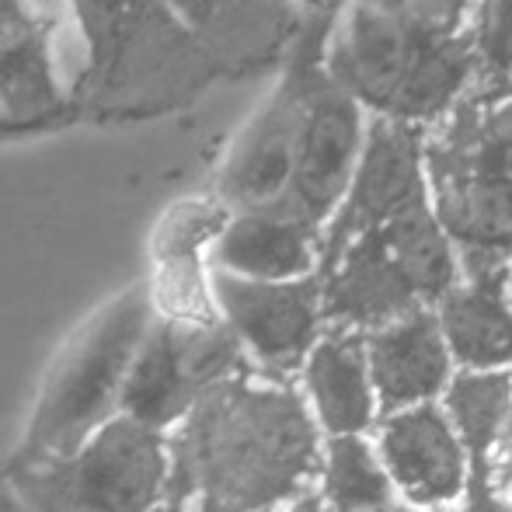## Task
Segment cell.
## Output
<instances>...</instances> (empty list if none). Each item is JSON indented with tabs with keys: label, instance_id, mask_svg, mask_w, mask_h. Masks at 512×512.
<instances>
[{
	"label": "cell",
	"instance_id": "5bb4252c",
	"mask_svg": "<svg viewBox=\"0 0 512 512\" xmlns=\"http://www.w3.org/2000/svg\"><path fill=\"white\" fill-rule=\"evenodd\" d=\"M363 352L380 415L439 401L453 377V359L432 307H418L398 321L366 331Z\"/></svg>",
	"mask_w": 512,
	"mask_h": 512
},
{
	"label": "cell",
	"instance_id": "277c9868",
	"mask_svg": "<svg viewBox=\"0 0 512 512\" xmlns=\"http://www.w3.org/2000/svg\"><path fill=\"white\" fill-rule=\"evenodd\" d=\"M314 276L324 328L366 335L418 307H436L460 283V258L432 209L418 206L345 241Z\"/></svg>",
	"mask_w": 512,
	"mask_h": 512
},
{
	"label": "cell",
	"instance_id": "cb8c5ba5",
	"mask_svg": "<svg viewBox=\"0 0 512 512\" xmlns=\"http://www.w3.org/2000/svg\"><path fill=\"white\" fill-rule=\"evenodd\" d=\"M262 512H321L317 509V502H314V495L304 502H293V506H283V509H262Z\"/></svg>",
	"mask_w": 512,
	"mask_h": 512
},
{
	"label": "cell",
	"instance_id": "603a6c76",
	"mask_svg": "<svg viewBox=\"0 0 512 512\" xmlns=\"http://www.w3.org/2000/svg\"><path fill=\"white\" fill-rule=\"evenodd\" d=\"M488 492H512V401L488 453Z\"/></svg>",
	"mask_w": 512,
	"mask_h": 512
},
{
	"label": "cell",
	"instance_id": "7402d4cb",
	"mask_svg": "<svg viewBox=\"0 0 512 512\" xmlns=\"http://www.w3.org/2000/svg\"><path fill=\"white\" fill-rule=\"evenodd\" d=\"M474 56L488 74H512V0H478Z\"/></svg>",
	"mask_w": 512,
	"mask_h": 512
},
{
	"label": "cell",
	"instance_id": "484cf974",
	"mask_svg": "<svg viewBox=\"0 0 512 512\" xmlns=\"http://www.w3.org/2000/svg\"><path fill=\"white\" fill-rule=\"evenodd\" d=\"M154 512H185V509H178V506H171V502H168V506H161V509H154Z\"/></svg>",
	"mask_w": 512,
	"mask_h": 512
},
{
	"label": "cell",
	"instance_id": "2e32d148",
	"mask_svg": "<svg viewBox=\"0 0 512 512\" xmlns=\"http://www.w3.org/2000/svg\"><path fill=\"white\" fill-rule=\"evenodd\" d=\"M317 230L279 209L234 213L209 244V269L258 283L307 279L317 269Z\"/></svg>",
	"mask_w": 512,
	"mask_h": 512
},
{
	"label": "cell",
	"instance_id": "5b68a950",
	"mask_svg": "<svg viewBox=\"0 0 512 512\" xmlns=\"http://www.w3.org/2000/svg\"><path fill=\"white\" fill-rule=\"evenodd\" d=\"M88 39L91 102L157 112L203 84L209 60L164 0H77Z\"/></svg>",
	"mask_w": 512,
	"mask_h": 512
},
{
	"label": "cell",
	"instance_id": "7c38bea8",
	"mask_svg": "<svg viewBox=\"0 0 512 512\" xmlns=\"http://www.w3.org/2000/svg\"><path fill=\"white\" fill-rule=\"evenodd\" d=\"M429 206L425 192V168H422V143L411 133L408 122L398 119H373L366 126L363 150H359L356 171H352L349 192L342 206L335 209L328 241L317 262H328L345 241L408 209Z\"/></svg>",
	"mask_w": 512,
	"mask_h": 512
},
{
	"label": "cell",
	"instance_id": "7a4b0ae2",
	"mask_svg": "<svg viewBox=\"0 0 512 512\" xmlns=\"http://www.w3.org/2000/svg\"><path fill=\"white\" fill-rule=\"evenodd\" d=\"M471 0H352L331 35L338 91L384 119H432L464 98L474 42L460 35Z\"/></svg>",
	"mask_w": 512,
	"mask_h": 512
},
{
	"label": "cell",
	"instance_id": "83f0119b",
	"mask_svg": "<svg viewBox=\"0 0 512 512\" xmlns=\"http://www.w3.org/2000/svg\"><path fill=\"white\" fill-rule=\"evenodd\" d=\"M408 512H415V509H408ZM436 512H467V509H460V506H457V509H436Z\"/></svg>",
	"mask_w": 512,
	"mask_h": 512
},
{
	"label": "cell",
	"instance_id": "44dd1931",
	"mask_svg": "<svg viewBox=\"0 0 512 512\" xmlns=\"http://www.w3.org/2000/svg\"><path fill=\"white\" fill-rule=\"evenodd\" d=\"M230 213L213 203H182L164 213L154 230V262L164 258H203Z\"/></svg>",
	"mask_w": 512,
	"mask_h": 512
},
{
	"label": "cell",
	"instance_id": "4316f807",
	"mask_svg": "<svg viewBox=\"0 0 512 512\" xmlns=\"http://www.w3.org/2000/svg\"><path fill=\"white\" fill-rule=\"evenodd\" d=\"M304 4H314V7H324V4H335V0H304Z\"/></svg>",
	"mask_w": 512,
	"mask_h": 512
},
{
	"label": "cell",
	"instance_id": "8992f818",
	"mask_svg": "<svg viewBox=\"0 0 512 512\" xmlns=\"http://www.w3.org/2000/svg\"><path fill=\"white\" fill-rule=\"evenodd\" d=\"M154 321L147 286L105 304L67 342L42 387L39 408L28 425V460L70 457L108 418L119 415V394L129 363Z\"/></svg>",
	"mask_w": 512,
	"mask_h": 512
},
{
	"label": "cell",
	"instance_id": "6da1fadb",
	"mask_svg": "<svg viewBox=\"0 0 512 512\" xmlns=\"http://www.w3.org/2000/svg\"><path fill=\"white\" fill-rule=\"evenodd\" d=\"M324 436L290 380L244 370L196 398L168 432V502L185 512H262L314 495Z\"/></svg>",
	"mask_w": 512,
	"mask_h": 512
},
{
	"label": "cell",
	"instance_id": "ffe728a7",
	"mask_svg": "<svg viewBox=\"0 0 512 512\" xmlns=\"http://www.w3.org/2000/svg\"><path fill=\"white\" fill-rule=\"evenodd\" d=\"M203 49H237L258 35L269 0H164Z\"/></svg>",
	"mask_w": 512,
	"mask_h": 512
},
{
	"label": "cell",
	"instance_id": "ba28073f",
	"mask_svg": "<svg viewBox=\"0 0 512 512\" xmlns=\"http://www.w3.org/2000/svg\"><path fill=\"white\" fill-rule=\"evenodd\" d=\"M244 370H251L248 356L223 321L185 324L154 314L129 363L119 415L147 429L171 432L189 415L199 394Z\"/></svg>",
	"mask_w": 512,
	"mask_h": 512
},
{
	"label": "cell",
	"instance_id": "8fae6325",
	"mask_svg": "<svg viewBox=\"0 0 512 512\" xmlns=\"http://www.w3.org/2000/svg\"><path fill=\"white\" fill-rule=\"evenodd\" d=\"M373 450L408 509H457L467 495L471 467L439 401L380 415L370 432Z\"/></svg>",
	"mask_w": 512,
	"mask_h": 512
},
{
	"label": "cell",
	"instance_id": "9a60e30c",
	"mask_svg": "<svg viewBox=\"0 0 512 512\" xmlns=\"http://www.w3.org/2000/svg\"><path fill=\"white\" fill-rule=\"evenodd\" d=\"M300 394L324 439L370 436L377 425V394L366 366L363 335L324 328L300 366Z\"/></svg>",
	"mask_w": 512,
	"mask_h": 512
},
{
	"label": "cell",
	"instance_id": "d4e9b609",
	"mask_svg": "<svg viewBox=\"0 0 512 512\" xmlns=\"http://www.w3.org/2000/svg\"><path fill=\"white\" fill-rule=\"evenodd\" d=\"M506 297H509V304H512V265L506 269Z\"/></svg>",
	"mask_w": 512,
	"mask_h": 512
},
{
	"label": "cell",
	"instance_id": "4fadbf2b",
	"mask_svg": "<svg viewBox=\"0 0 512 512\" xmlns=\"http://www.w3.org/2000/svg\"><path fill=\"white\" fill-rule=\"evenodd\" d=\"M307 84L310 81L304 77L286 81L276 98L258 112V119L244 129L220 178L223 206L237 213H258V209H276L283 203L293 175Z\"/></svg>",
	"mask_w": 512,
	"mask_h": 512
},
{
	"label": "cell",
	"instance_id": "d6986e66",
	"mask_svg": "<svg viewBox=\"0 0 512 512\" xmlns=\"http://www.w3.org/2000/svg\"><path fill=\"white\" fill-rule=\"evenodd\" d=\"M314 488V502L324 512H408L370 436L324 439Z\"/></svg>",
	"mask_w": 512,
	"mask_h": 512
},
{
	"label": "cell",
	"instance_id": "e0dca14e",
	"mask_svg": "<svg viewBox=\"0 0 512 512\" xmlns=\"http://www.w3.org/2000/svg\"><path fill=\"white\" fill-rule=\"evenodd\" d=\"M506 269L467 272L432 307L453 370H512V304L506 297Z\"/></svg>",
	"mask_w": 512,
	"mask_h": 512
},
{
	"label": "cell",
	"instance_id": "52a82bcc",
	"mask_svg": "<svg viewBox=\"0 0 512 512\" xmlns=\"http://www.w3.org/2000/svg\"><path fill=\"white\" fill-rule=\"evenodd\" d=\"M168 478V432L115 415L70 457L32 460L18 485L35 512H154Z\"/></svg>",
	"mask_w": 512,
	"mask_h": 512
},
{
	"label": "cell",
	"instance_id": "30bf717a",
	"mask_svg": "<svg viewBox=\"0 0 512 512\" xmlns=\"http://www.w3.org/2000/svg\"><path fill=\"white\" fill-rule=\"evenodd\" d=\"M366 122L363 105L352 102L331 81H310L300 119L293 175L283 203L276 209L307 227H321L335 216L349 192L359 150H363Z\"/></svg>",
	"mask_w": 512,
	"mask_h": 512
},
{
	"label": "cell",
	"instance_id": "ac0fdd59",
	"mask_svg": "<svg viewBox=\"0 0 512 512\" xmlns=\"http://www.w3.org/2000/svg\"><path fill=\"white\" fill-rule=\"evenodd\" d=\"M509 401L512 370H453L450 384L439 394V408H443L446 422L453 425L467 453V467H471L467 488L478 485L488 492V453H492V443L499 436Z\"/></svg>",
	"mask_w": 512,
	"mask_h": 512
},
{
	"label": "cell",
	"instance_id": "3957f363",
	"mask_svg": "<svg viewBox=\"0 0 512 512\" xmlns=\"http://www.w3.org/2000/svg\"><path fill=\"white\" fill-rule=\"evenodd\" d=\"M429 209L467 272L512 258V95L460 98L422 150Z\"/></svg>",
	"mask_w": 512,
	"mask_h": 512
},
{
	"label": "cell",
	"instance_id": "9c48e42d",
	"mask_svg": "<svg viewBox=\"0 0 512 512\" xmlns=\"http://www.w3.org/2000/svg\"><path fill=\"white\" fill-rule=\"evenodd\" d=\"M216 317L230 328L255 373L290 380L324 331L317 276L290 283H258L209 269Z\"/></svg>",
	"mask_w": 512,
	"mask_h": 512
}]
</instances>
